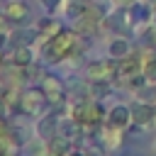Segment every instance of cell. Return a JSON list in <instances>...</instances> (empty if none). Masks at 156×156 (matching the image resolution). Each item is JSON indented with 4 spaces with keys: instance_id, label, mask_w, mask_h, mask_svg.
Listing matches in <instances>:
<instances>
[{
    "instance_id": "obj_14",
    "label": "cell",
    "mask_w": 156,
    "mask_h": 156,
    "mask_svg": "<svg viewBox=\"0 0 156 156\" xmlns=\"http://www.w3.org/2000/svg\"><path fill=\"white\" fill-rule=\"evenodd\" d=\"M102 144H105L107 151H115L122 144V129H117L112 124H105V129H102Z\"/></svg>"
},
{
    "instance_id": "obj_17",
    "label": "cell",
    "mask_w": 156,
    "mask_h": 156,
    "mask_svg": "<svg viewBox=\"0 0 156 156\" xmlns=\"http://www.w3.org/2000/svg\"><path fill=\"white\" fill-rule=\"evenodd\" d=\"M107 93H110V83H90V95H93L95 100L105 98Z\"/></svg>"
},
{
    "instance_id": "obj_24",
    "label": "cell",
    "mask_w": 156,
    "mask_h": 156,
    "mask_svg": "<svg viewBox=\"0 0 156 156\" xmlns=\"http://www.w3.org/2000/svg\"><path fill=\"white\" fill-rule=\"evenodd\" d=\"M85 156H95V154H85Z\"/></svg>"
},
{
    "instance_id": "obj_15",
    "label": "cell",
    "mask_w": 156,
    "mask_h": 156,
    "mask_svg": "<svg viewBox=\"0 0 156 156\" xmlns=\"http://www.w3.org/2000/svg\"><path fill=\"white\" fill-rule=\"evenodd\" d=\"M107 54H110V58H115V61L124 58V56L129 54V39H112L110 46H107Z\"/></svg>"
},
{
    "instance_id": "obj_6",
    "label": "cell",
    "mask_w": 156,
    "mask_h": 156,
    "mask_svg": "<svg viewBox=\"0 0 156 156\" xmlns=\"http://www.w3.org/2000/svg\"><path fill=\"white\" fill-rule=\"evenodd\" d=\"M144 71V58L134 56V54H127L124 58L117 61V80L119 83H132V78L141 76Z\"/></svg>"
},
{
    "instance_id": "obj_21",
    "label": "cell",
    "mask_w": 156,
    "mask_h": 156,
    "mask_svg": "<svg viewBox=\"0 0 156 156\" xmlns=\"http://www.w3.org/2000/svg\"><path fill=\"white\" fill-rule=\"evenodd\" d=\"M112 2H115L117 7H132V5L136 2V0H112Z\"/></svg>"
},
{
    "instance_id": "obj_12",
    "label": "cell",
    "mask_w": 156,
    "mask_h": 156,
    "mask_svg": "<svg viewBox=\"0 0 156 156\" xmlns=\"http://www.w3.org/2000/svg\"><path fill=\"white\" fill-rule=\"evenodd\" d=\"M10 63H15V66H20V68L32 66V63H34V51H32V46H29V44H15L12 56H10Z\"/></svg>"
},
{
    "instance_id": "obj_8",
    "label": "cell",
    "mask_w": 156,
    "mask_h": 156,
    "mask_svg": "<svg viewBox=\"0 0 156 156\" xmlns=\"http://www.w3.org/2000/svg\"><path fill=\"white\" fill-rule=\"evenodd\" d=\"M2 12L7 15V20L12 24H24L29 20V7H27L24 0H7L5 7H2Z\"/></svg>"
},
{
    "instance_id": "obj_23",
    "label": "cell",
    "mask_w": 156,
    "mask_h": 156,
    "mask_svg": "<svg viewBox=\"0 0 156 156\" xmlns=\"http://www.w3.org/2000/svg\"><path fill=\"white\" fill-rule=\"evenodd\" d=\"M2 110H5V107H2V100H0V115H2Z\"/></svg>"
},
{
    "instance_id": "obj_7",
    "label": "cell",
    "mask_w": 156,
    "mask_h": 156,
    "mask_svg": "<svg viewBox=\"0 0 156 156\" xmlns=\"http://www.w3.org/2000/svg\"><path fill=\"white\" fill-rule=\"evenodd\" d=\"M132 124L136 127H149L151 122H156V107L151 102H132Z\"/></svg>"
},
{
    "instance_id": "obj_9",
    "label": "cell",
    "mask_w": 156,
    "mask_h": 156,
    "mask_svg": "<svg viewBox=\"0 0 156 156\" xmlns=\"http://www.w3.org/2000/svg\"><path fill=\"white\" fill-rule=\"evenodd\" d=\"M107 124L117 127V129H127L132 124V110L127 105H115L110 112H107Z\"/></svg>"
},
{
    "instance_id": "obj_10",
    "label": "cell",
    "mask_w": 156,
    "mask_h": 156,
    "mask_svg": "<svg viewBox=\"0 0 156 156\" xmlns=\"http://www.w3.org/2000/svg\"><path fill=\"white\" fill-rule=\"evenodd\" d=\"M61 32H63V24H61L56 17H44V20H39V24H37V34H39V39H44V41L54 39V37L61 34Z\"/></svg>"
},
{
    "instance_id": "obj_13",
    "label": "cell",
    "mask_w": 156,
    "mask_h": 156,
    "mask_svg": "<svg viewBox=\"0 0 156 156\" xmlns=\"http://www.w3.org/2000/svg\"><path fill=\"white\" fill-rule=\"evenodd\" d=\"M73 151V141H68L63 134H56L51 141H46V154L49 156H68Z\"/></svg>"
},
{
    "instance_id": "obj_11",
    "label": "cell",
    "mask_w": 156,
    "mask_h": 156,
    "mask_svg": "<svg viewBox=\"0 0 156 156\" xmlns=\"http://www.w3.org/2000/svg\"><path fill=\"white\" fill-rule=\"evenodd\" d=\"M37 134H39L41 141H51V139L58 134V117H56V115H46V117H41L39 124H37Z\"/></svg>"
},
{
    "instance_id": "obj_5",
    "label": "cell",
    "mask_w": 156,
    "mask_h": 156,
    "mask_svg": "<svg viewBox=\"0 0 156 156\" xmlns=\"http://www.w3.org/2000/svg\"><path fill=\"white\" fill-rule=\"evenodd\" d=\"M41 93L46 95V100H49V105H63V100H66V85L61 83V78L58 76H51V73H44L41 76Z\"/></svg>"
},
{
    "instance_id": "obj_4",
    "label": "cell",
    "mask_w": 156,
    "mask_h": 156,
    "mask_svg": "<svg viewBox=\"0 0 156 156\" xmlns=\"http://www.w3.org/2000/svg\"><path fill=\"white\" fill-rule=\"evenodd\" d=\"M85 78L90 83H110L112 78H117V61L115 58H100V61L88 63Z\"/></svg>"
},
{
    "instance_id": "obj_18",
    "label": "cell",
    "mask_w": 156,
    "mask_h": 156,
    "mask_svg": "<svg viewBox=\"0 0 156 156\" xmlns=\"http://www.w3.org/2000/svg\"><path fill=\"white\" fill-rule=\"evenodd\" d=\"M39 2L44 5V10H46V12H56V10L63 5V0H39Z\"/></svg>"
},
{
    "instance_id": "obj_16",
    "label": "cell",
    "mask_w": 156,
    "mask_h": 156,
    "mask_svg": "<svg viewBox=\"0 0 156 156\" xmlns=\"http://www.w3.org/2000/svg\"><path fill=\"white\" fill-rule=\"evenodd\" d=\"M141 76L146 78V83H156V58H146V61H144Z\"/></svg>"
},
{
    "instance_id": "obj_1",
    "label": "cell",
    "mask_w": 156,
    "mask_h": 156,
    "mask_svg": "<svg viewBox=\"0 0 156 156\" xmlns=\"http://www.w3.org/2000/svg\"><path fill=\"white\" fill-rule=\"evenodd\" d=\"M78 44H80V34H78V32H71V29H63V32L56 34L54 39L44 41L41 56H44V61H49V63H58V61L68 58L71 54L80 51Z\"/></svg>"
},
{
    "instance_id": "obj_20",
    "label": "cell",
    "mask_w": 156,
    "mask_h": 156,
    "mask_svg": "<svg viewBox=\"0 0 156 156\" xmlns=\"http://www.w3.org/2000/svg\"><path fill=\"white\" fill-rule=\"evenodd\" d=\"M12 129H10V124H7V119L0 115V136H5V134H10Z\"/></svg>"
},
{
    "instance_id": "obj_19",
    "label": "cell",
    "mask_w": 156,
    "mask_h": 156,
    "mask_svg": "<svg viewBox=\"0 0 156 156\" xmlns=\"http://www.w3.org/2000/svg\"><path fill=\"white\" fill-rule=\"evenodd\" d=\"M10 24H12V22L7 20V15L0 12V34H7V32H10Z\"/></svg>"
},
{
    "instance_id": "obj_2",
    "label": "cell",
    "mask_w": 156,
    "mask_h": 156,
    "mask_svg": "<svg viewBox=\"0 0 156 156\" xmlns=\"http://www.w3.org/2000/svg\"><path fill=\"white\" fill-rule=\"evenodd\" d=\"M71 119L78 122L83 129H93L105 119V110L98 100H80L71 107Z\"/></svg>"
},
{
    "instance_id": "obj_22",
    "label": "cell",
    "mask_w": 156,
    "mask_h": 156,
    "mask_svg": "<svg viewBox=\"0 0 156 156\" xmlns=\"http://www.w3.org/2000/svg\"><path fill=\"white\" fill-rule=\"evenodd\" d=\"M68 156H85V154H80V151H71Z\"/></svg>"
},
{
    "instance_id": "obj_3",
    "label": "cell",
    "mask_w": 156,
    "mask_h": 156,
    "mask_svg": "<svg viewBox=\"0 0 156 156\" xmlns=\"http://www.w3.org/2000/svg\"><path fill=\"white\" fill-rule=\"evenodd\" d=\"M46 105H49V100H46V95L41 93V88H27V90L20 95V112L27 115V117L41 115Z\"/></svg>"
}]
</instances>
